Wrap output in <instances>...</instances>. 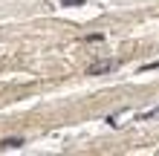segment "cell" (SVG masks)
I'll list each match as a JSON object with an SVG mask.
<instances>
[{
	"label": "cell",
	"mask_w": 159,
	"mask_h": 156,
	"mask_svg": "<svg viewBox=\"0 0 159 156\" xmlns=\"http://www.w3.org/2000/svg\"><path fill=\"white\" fill-rule=\"evenodd\" d=\"M119 67L116 61H98V64H93V67H87V75H107V72H113Z\"/></svg>",
	"instance_id": "6da1fadb"
},
{
	"label": "cell",
	"mask_w": 159,
	"mask_h": 156,
	"mask_svg": "<svg viewBox=\"0 0 159 156\" xmlns=\"http://www.w3.org/2000/svg\"><path fill=\"white\" fill-rule=\"evenodd\" d=\"M20 145H23V139H17V136L15 139H3L0 142V150H12V148H20Z\"/></svg>",
	"instance_id": "7a4b0ae2"
},
{
	"label": "cell",
	"mask_w": 159,
	"mask_h": 156,
	"mask_svg": "<svg viewBox=\"0 0 159 156\" xmlns=\"http://www.w3.org/2000/svg\"><path fill=\"white\" fill-rule=\"evenodd\" d=\"M61 6H84V0H61Z\"/></svg>",
	"instance_id": "3957f363"
},
{
	"label": "cell",
	"mask_w": 159,
	"mask_h": 156,
	"mask_svg": "<svg viewBox=\"0 0 159 156\" xmlns=\"http://www.w3.org/2000/svg\"><path fill=\"white\" fill-rule=\"evenodd\" d=\"M159 67V61H153V64H145V67H142V72H148V69H156Z\"/></svg>",
	"instance_id": "277c9868"
}]
</instances>
